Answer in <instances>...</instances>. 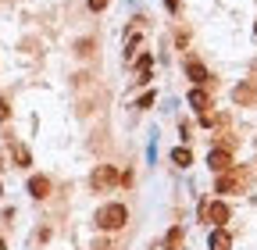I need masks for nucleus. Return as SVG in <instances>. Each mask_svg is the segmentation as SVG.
I'll return each instance as SVG.
<instances>
[{
	"label": "nucleus",
	"instance_id": "1",
	"mask_svg": "<svg viewBox=\"0 0 257 250\" xmlns=\"http://www.w3.org/2000/svg\"><path fill=\"white\" fill-rule=\"evenodd\" d=\"M125 222H128L125 204H104L100 211H96V225H100L104 232H114V229H121Z\"/></svg>",
	"mask_w": 257,
	"mask_h": 250
},
{
	"label": "nucleus",
	"instance_id": "2",
	"mask_svg": "<svg viewBox=\"0 0 257 250\" xmlns=\"http://www.w3.org/2000/svg\"><path fill=\"white\" fill-rule=\"evenodd\" d=\"M118 179H121V175H118L111 165H100V168H96V172L89 175V186H93L96 193H104V190H111V186H114Z\"/></svg>",
	"mask_w": 257,
	"mask_h": 250
},
{
	"label": "nucleus",
	"instance_id": "3",
	"mask_svg": "<svg viewBox=\"0 0 257 250\" xmlns=\"http://www.w3.org/2000/svg\"><path fill=\"white\" fill-rule=\"evenodd\" d=\"M207 165H211V172H218V175H221V172H229V168H232V154L218 147V150H211V154H207Z\"/></svg>",
	"mask_w": 257,
	"mask_h": 250
},
{
	"label": "nucleus",
	"instance_id": "4",
	"mask_svg": "<svg viewBox=\"0 0 257 250\" xmlns=\"http://www.w3.org/2000/svg\"><path fill=\"white\" fill-rule=\"evenodd\" d=\"M204 218L211 225H225L229 222V207H225L221 200H214V204H204Z\"/></svg>",
	"mask_w": 257,
	"mask_h": 250
},
{
	"label": "nucleus",
	"instance_id": "5",
	"mask_svg": "<svg viewBox=\"0 0 257 250\" xmlns=\"http://www.w3.org/2000/svg\"><path fill=\"white\" fill-rule=\"evenodd\" d=\"M207 246H211V250H229V246H232V236L225 232L221 225H214V229H211V239H207Z\"/></svg>",
	"mask_w": 257,
	"mask_h": 250
},
{
	"label": "nucleus",
	"instance_id": "6",
	"mask_svg": "<svg viewBox=\"0 0 257 250\" xmlns=\"http://www.w3.org/2000/svg\"><path fill=\"white\" fill-rule=\"evenodd\" d=\"M29 193L36 197V200H43V197L50 193V179H47V175H32V179H29Z\"/></svg>",
	"mask_w": 257,
	"mask_h": 250
},
{
	"label": "nucleus",
	"instance_id": "7",
	"mask_svg": "<svg viewBox=\"0 0 257 250\" xmlns=\"http://www.w3.org/2000/svg\"><path fill=\"white\" fill-rule=\"evenodd\" d=\"M150 68H154V57L143 54V57H140V65H136V82H147V79H150Z\"/></svg>",
	"mask_w": 257,
	"mask_h": 250
},
{
	"label": "nucleus",
	"instance_id": "8",
	"mask_svg": "<svg viewBox=\"0 0 257 250\" xmlns=\"http://www.w3.org/2000/svg\"><path fill=\"white\" fill-rule=\"evenodd\" d=\"M186 72H189V79H193V82H207V68L200 65V61H189Z\"/></svg>",
	"mask_w": 257,
	"mask_h": 250
},
{
	"label": "nucleus",
	"instance_id": "9",
	"mask_svg": "<svg viewBox=\"0 0 257 250\" xmlns=\"http://www.w3.org/2000/svg\"><path fill=\"white\" fill-rule=\"evenodd\" d=\"M236 190H239V179H232V175L221 172V179H218V193H236Z\"/></svg>",
	"mask_w": 257,
	"mask_h": 250
},
{
	"label": "nucleus",
	"instance_id": "10",
	"mask_svg": "<svg viewBox=\"0 0 257 250\" xmlns=\"http://www.w3.org/2000/svg\"><path fill=\"white\" fill-rule=\"evenodd\" d=\"M189 161H193V154H189L186 147H175V150H172V165H179V168H186Z\"/></svg>",
	"mask_w": 257,
	"mask_h": 250
},
{
	"label": "nucleus",
	"instance_id": "11",
	"mask_svg": "<svg viewBox=\"0 0 257 250\" xmlns=\"http://www.w3.org/2000/svg\"><path fill=\"white\" fill-rule=\"evenodd\" d=\"M189 104L197 107V111H204V107H207V93H204V89H193V93H189Z\"/></svg>",
	"mask_w": 257,
	"mask_h": 250
},
{
	"label": "nucleus",
	"instance_id": "12",
	"mask_svg": "<svg viewBox=\"0 0 257 250\" xmlns=\"http://www.w3.org/2000/svg\"><path fill=\"white\" fill-rule=\"evenodd\" d=\"M236 100H239V104L253 100V86H236Z\"/></svg>",
	"mask_w": 257,
	"mask_h": 250
},
{
	"label": "nucleus",
	"instance_id": "13",
	"mask_svg": "<svg viewBox=\"0 0 257 250\" xmlns=\"http://www.w3.org/2000/svg\"><path fill=\"white\" fill-rule=\"evenodd\" d=\"M15 161H18L22 168H25V165L32 161V158H29V150H25V147H15Z\"/></svg>",
	"mask_w": 257,
	"mask_h": 250
},
{
	"label": "nucleus",
	"instance_id": "14",
	"mask_svg": "<svg viewBox=\"0 0 257 250\" xmlns=\"http://www.w3.org/2000/svg\"><path fill=\"white\" fill-rule=\"evenodd\" d=\"M179 239H182V229H172V232H168V246L175 250V246H179Z\"/></svg>",
	"mask_w": 257,
	"mask_h": 250
},
{
	"label": "nucleus",
	"instance_id": "15",
	"mask_svg": "<svg viewBox=\"0 0 257 250\" xmlns=\"http://www.w3.org/2000/svg\"><path fill=\"white\" fill-rule=\"evenodd\" d=\"M107 8V0H89V11H104Z\"/></svg>",
	"mask_w": 257,
	"mask_h": 250
},
{
	"label": "nucleus",
	"instance_id": "16",
	"mask_svg": "<svg viewBox=\"0 0 257 250\" xmlns=\"http://www.w3.org/2000/svg\"><path fill=\"white\" fill-rule=\"evenodd\" d=\"M8 114H11V107H8V100H4V97H0V121H4Z\"/></svg>",
	"mask_w": 257,
	"mask_h": 250
},
{
	"label": "nucleus",
	"instance_id": "17",
	"mask_svg": "<svg viewBox=\"0 0 257 250\" xmlns=\"http://www.w3.org/2000/svg\"><path fill=\"white\" fill-rule=\"evenodd\" d=\"M157 250H172V246H168V243H165V246H157Z\"/></svg>",
	"mask_w": 257,
	"mask_h": 250
},
{
	"label": "nucleus",
	"instance_id": "18",
	"mask_svg": "<svg viewBox=\"0 0 257 250\" xmlns=\"http://www.w3.org/2000/svg\"><path fill=\"white\" fill-rule=\"evenodd\" d=\"M0 250H8V246H4V239H0Z\"/></svg>",
	"mask_w": 257,
	"mask_h": 250
}]
</instances>
